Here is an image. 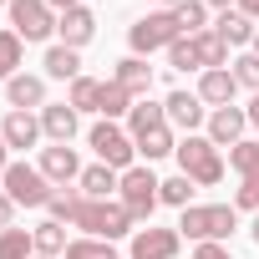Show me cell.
<instances>
[{"label":"cell","instance_id":"6da1fadb","mask_svg":"<svg viewBox=\"0 0 259 259\" xmlns=\"http://www.w3.org/2000/svg\"><path fill=\"white\" fill-rule=\"evenodd\" d=\"M51 219L56 224H76L87 239H122V234H133V213H127L122 203H112V198H87V193H51Z\"/></svg>","mask_w":259,"mask_h":259},{"label":"cell","instance_id":"7a4b0ae2","mask_svg":"<svg viewBox=\"0 0 259 259\" xmlns=\"http://www.w3.org/2000/svg\"><path fill=\"white\" fill-rule=\"evenodd\" d=\"M239 229V208L234 203H188L178 234H188L193 244H219Z\"/></svg>","mask_w":259,"mask_h":259},{"label":"cell","instance_id":"3957f363","mask_svg":"<svg viewBox=\"0 0 259 259\" xmlns=\"http://www.w3.org/2000/svg\"><path fill=\"white\" fill-rule=\"evenodd\" d=\"M178 168H183V178H193V183H203V188H213L219 178H224V158H219V148L208 143V138H183L178 143Z\"/></svg>","mask_w":259,"mask_h":259},{"label":"cell","instance_id":"277c9868","mask_svg":"<svg viewBox=\"0 0 259 259\" xmlns=\"http://www.w3.org/2000/svg\"><path fill=\"white\" fill-rule=\"evenodd\" d=\"M127 41H133V56H148V51H163V46L183 41V26H178V16H173V11H153V16L133 21Z\"/></svg>","mask_w":259,"mask_h":259},{"label":"cell","instance_id":"5b68a950","mask_svg":"<svg viewBox=\"0 0 259 259\" xmlns=\"http://www.w3.org/2000/svg\"><path fill=\"white\" fill-rule=\"evenodd\" d=\"M87 143H92V153H97L107 168H122V173L133 168V158H138V143L127 138L117 122H97L92 133H87Z\"/></svg>","mask_w":259,"mask_h":259},{"label":"cell","instance_id":"8992f818","mask_svg":"<svg viewBox=\"0 0 259 259\" xmlns=\"http://www.w3.org/2000/svg\"><path fill=\"white\" fill-rule=\"evenodd\" d=\"M229 168L244 178L239 183V193H234V208H254L259 213V143H234L229 148Z\"/></svg>","mask_w":259,"mask_h":259},{"label":"cell","instance_id":"52a82bcc","mask_svg":"<svg viewBox=\"0 0 259 259\" xmlns=\"http://www.w3.org/2000/svg\"><path fill=\"white\" fill-rule=\"evenodd\" d=\"M158 178H153V168H127L122 173V183H117V193H122V208L133 213V219H153V208H158Z\"/></svg>","mask_w":259,"mask_h":259},{"label":"cell","instance_id":"ba28073f","mask_svg":"<svg viewBox=\"0 0 259 259\" xmlns=\"http://www.w3.org/2000/svg\"><path fill=\"white\" fill-rule=\"evenodd\" d=\"M6 193H11V203H21V208H41V203H51V178L41 173V168H26V163H11L6 168Z\"/></svg>","mask_w":259,"mask_h":259},{"label":"cell","instance_id":"9c48e42d","mask_svg":"<svg viewBox=\"0 0 259 259\" xmlns=\"http://www.w3.org/2000/svg\"><path fill=\"white\" fill-rule=\"evenodd\" d=\"M11 31L21 41H46L56 31V16L46 0H11Z\"/></svg>","mask_w":259,"mask_h":259},{"label":"cell","instance_id":"30bf717a","mask_svg":"<svg viewBox=\"0 0 259 259\" xmlns=\"http://www.w3.org/2000/svg\"><path fill=\"white\" fill-rule=\"evenodd\" d=\"M244 127H249V112H244V107H213V117H208V143H213V148H234V143H244Z\"/></svg>","mask_w":259,"mask_h":259},{"label":"cell","instance_id":"8fae6325","mask_svg":"<svg viewBox=\"0 0 259 259\" xmlns=\"http://www.w3.org/2000/svg\"><path fill=\"white\" fill-rule=\"evenodd\" d=\"M56 36H61V46L81 51V46L97 36V16H92L87 6H71V11H61V21H56Z\"/></svg>","mask_w":259,"mask_h":259},{"label":"cell","instance_id":"7c38bea8","mask_svg":"<svg viewBox=\"0 0 259 259\" xmlns=\"http://www.w3.org/2000/svg\"><path fill=\"white\" fill-rule=\"evenodd\" d=\"M178 229H138L133 234V259H173L178 254Z\"/></svg>","mask_w":259,"mask_h":259},{"label":"cell","instance_id":"4fadbf2b","mask_svg":"<svg viewBox=\"0 0 259 259\" xmlns=\"http://www.w3.org/2000/svg\"><path fill=\"white\" fill-rule=\"evenodd\" d=\"M41 173H46L51 183H71V178H81V158H76V148H71V143L41 148Z\"/></svg>","mask_w":259,"mask_h":259},{"label":"cell","instance_id":"5bb4252c","mask_svg":"<svg viewBox=\"0 0 259 259\" xmlns=\"http://www.w3.org/2000/svg\"><path fill=\"white\" fill-rule=\"evenodd\" d=\"M163 112H168V122H173V127H183V133L193 138V127L203 122V97H198V92H168Z\"/></svg>","mask_w":259,"mask_h":259},{"label":"cell","instance_id":"9a60e30c","mask_svg":"<svg viewBox=\"0 0 259 259\" xmlns=\"http://www.w3.org/2000/svg\"><path fill=\"white\" fill-rule=\"evenodd\" d=\"M41 133L51 143H71L76 138V107L71 102H46L41 107Z\"/></svg>","mask_w":259,"mask_h":259},{"label":"cell","instance_id":"2e32d148","mask_svg":"<svg viewBox=\"0 0 259 259\" xmlns=\"http://www.w3.org/2000/svg\"><path fill=\"white\" fill-rule=\"evenodd\" d=\"M0 138H6V148H36V138H41V117L11 112L6 122H0Z\"/></svg>","mask_w":259,"mask_h":259},{"label":"cell","instance_id":"e0dca14e","mask_svg":"<svg viewBox=\"0 0 259 259\" xmlns=\"http://www.w3.org/2000/svg\"><path fill=\"white\" fill-rule=\"evenodd\" d=\"M254 31H259V26H254L244 11H219V21H213V36H219L224 46H249Z\"/></svg>","mask_w":259,"mask_h":259},{"label":"cell","instance_id":"ac0fdd59","mask_svg":"<svg viewBox=\"0 0 259 259\" xmlns=\"http://www.w3.org/2000/svg\"><path fill=\"white\" fill-rule=\"evenodd\" d=\"M6 102H11V112L46 107V81H41V76H11V81H6Z\"/></svg>","mask_w":259,"mask_h":259},{"label":"cell","instance_id":"d6986e66","mask_svg":"<svg viewBox=\"0 0 259 259\" xmlns=\"http://www.w3.org/2000/svg\"><path fill=\"white\" fill-rule=\"evenodd\" d=\"M234 87H239V81H234V71H229V66H219V71H203V76H198V97H203L208 107H229V102H234Z\"/></svg>","mask_w":259,"mask_h":259},{"label":"cell","instance_id":"ffe728a7","mask_svg":"<svg viewBox=\"0 0 259 259\" xmlns=\"http://www.w3.org/2000/svg\"><path fill=\"white\" fill-rule=\"evenodd\" d=\"M117 87H127V92H133V97H143L148 87H153V66L143 61V56H122L117 61V76H112Z\"/></svg>","mask_w":259,"mask_h":259},{"label":"cell","instance_id":"44dd1931","mask_svg":"<svg viewBox=\"0 0 259 259\" xmlns=\"http://www.w3.org/2000/svg\"><path fill=\"white\" fill-rule=\"evenodd\" d=\"M193 51H198V71H219V66H229V46H224L213 31H198V36H193Z\"/></svg>","mask_w":259,"mask_h":259},{"label":"cell","instance_id":"7402d4cb","mask_svg":"<svg viewBox=\"0 0 259 259\" xmlns=\"http://www.w3.org/2000/svg\"><path fill=\"white\" fill-rule=\"evenodd\" d=\"M41 66H46V76H56V81H76V76H81V56H76L71 46H51Z\"/></svg>","mask_w":259,"mask_h":259},{"label":"cell","instance_id":"603a6c76","mask_svg":"<svg viewBox=\"0 0 259 259\" xmlns=\"http://www.w3.org/2000/svg\"><path fill=\"white\" fill-rule=\"evenodd\" d=\"M76 183H81V193H87V198H107V193H112L122 178H117V168L92 163V168H81V178H76Z\"/></svg>","mask_w":259,"mask_h":259},{"label":"cell","instance_id":"cb8c5ba5","mask_svg":"<svg viewBox=\"0 0 259 259\" xmlns=\"http://www.w3.org/2000/svg\"><path fill=\"white\" fill-rule=\"evenodd\" d=\"M31 244H36V254H46V259H56V254H66V229L51 219V224H36L31 229Z\"/></svg>","mask_w":259,"mask_h":259},{"label":"cell","instance_id":"d4e9b609","mask_svg":"<svg viewBox=\"0 0 259 259\" xmlns=\"http://www.w3.org/2000/svg\"><path fill=\"white\" fill-rule=\"evenodd\" d=\"M127 127H133V138L153 133V127H168V112L153 107V102H133V112H127Z\"/></svg>","mask_w":259,"mask_h":259},{"label":"cell","instance_id":"484cf974","mask_svg":"<svg viewBox=\"0 0 259 259\" xmlns=\"http://www.w3.org/2000/svg\"><path fill=\"white\" fill-rule=\"evenodd\" d=\"M138 143V153L153 163V158H168V153H178V143H173V133L168 127H153V133H143V138H133Z\"/></svg>","mask_w":259,"mask_h":259},{"label":"cell","instance_id":"4316f807","mask_svg":"<svg viewBox=\"0 0 259 259\" xmlns=\"http://www.w3.org/2000/svg\"><path fill=\"white\" fill-rule=\"evenodd\" d=\"M71 107L76 112H102V81L97 76H76L71 81Z\"/></svg>","mask_w":259,"mask_h":259},{"label":"cell","instance_id":"83f0119b","mask_svg":"<svg viewBox=\"0 0 259 259\" xmlns=\"http://www.w3.org/2000/svg\"><path fill=\"white\" fill-rule=\"evenodd\" d=\"M127 112H133V92L117 87V81H102V117L112 122V117H127Z\"/></svg>","mask_w":259,"mask_h":259},{"label":"cell","instance_id":"f1b7e54d","mask_svg":"<svg viewBox=\"0 0 259 259\" xmlns=\"http://www.w3.org/2000/svg\"><path fill=\"white\" fill-rule=\"evenodd\" d=\"M36 244H31V229H6L0 234V259H31Z\"/></svg>","mask_w":259,"mask_h":259},{"label":"cell","instance_id":"f546056e","mask_svg":"<svg viewBox=\"0 0 259 259\" xmlns=\"http://www.w3.org/2000/svg\"><path fill=\"white\" fill-rule=\"evenodd\" d=\"M66 259H117V249L107 239H71L66 244Z\"/></svg>","mask_w":259,"mask_h":259},{"label":"cell","instance_id":"4dcf8cb0","mask_svg":"<svg viewBox=\"0 0 259 259\" xmlns=\"http://www.w3.org/2000/svg\"><path fill=\"white\" fill-rule=\"evenodd\" d=\"M188 198H193V178H168L163 188H158V203H173V208H188Z\"/></svg>","mask_w":259,"mask_h":259},{"label":"cell","instance_id":"1f68e13d","mask_svg":"<svg viewBox=\"0 0 259 259\" xmlns=\"http://www.w3.org/2000/svg\"><path fill=\"white\" fill-rule=\"evenodd\" d=\"M16 66H21V36L16 31H0V76H16Z\"/></svg>","mask_w":259,"mask_h":259},{"label":"cell","instance_id":"d6a6232c","mask_svg":"<svg viewBox=\"0 0 259 259\" xmlns=\"http://www.w3.org/2000/svg\"><path fill=\"white\" fill-rule=\"evenodd\" d=\"M173 16H178L183 36H198V31H203V16H208V6H203V0H183V6H178Z\"/></svg>","mask_w":259,"mask_h":259},{"label":"cell","instance_id":"836d02e7","mask_svg":"<svg viewBox=\"0 0 259 259\" xmlns=\"http://www.w3.org/2000/svg\"><path fill=\"white\" fill-rule=\"evenodd\" d=\"M168 66H173V71H198V51H193V36H183V41H173V46H168Z\"/></svg>","mask_w":259,"mask_h":259},{"label":"cell","instance_id":"e575fe53","mask_svg":"<svg viewBox=\"0 0 259 259\" xmlns=\"http://www.w3.org/2000/svg\"><path fill=\"white\" fill-rule=\"evenodd\" d=\"M234 81H239V87H254V92H259V56H254V51L234 61Z\"/></svg>","mask_w":259,"mask_h":259},{"label":"cell","instance_id":"d590c367","mask_svg":"<svg viewBox=\"0 0 259 259\" xmlns=\"http://www.w3.org/2000/svg\"><path fill=\"white\" fill-rule=\"evenodd\" d=\"M193 259H234V254H229L224 244H198V249H193Z\"/></svg>","mask_w":259,"mask_h":259},{"label":"cell","instance_id":"8d00e7d4","mask_svg":"<svg viewBox=\"0 0 259 259\" xmlns=\"http://www.w3.org/2000/svg\"><path fill=\"white\" fill-rule=\"evenodd\" d=\"M11 213H16V203H11V193H0V234L11 229Z\"/></svg>","mask_w":259,"mask_h":259},{"label":"cell","instance_id":"74e56055","mask_svg":"<svg viewBox=\"0 0 259 259\" xmlns=\"http://www.w3.org/2000/svg\"><path fill=\"white\" fill-rule=\"evenodd\" d=\"M244 112H249V127H254V133H259V92H254V102H249Z\"/></svg>","mask_w":259,"mask_h":259},{"label":"cell","instance_id":"f35d334b","mask_svg":"<svg viewBox=\"0 0 259 259\" xmlns=\"http://www.w3.org/2000/svg\"><path fill=\"white\" fill-rule=\"evenodd\" d=\"M234 6H239V11H244V16H249V21H254V16H259V0H234Z\"/></svg>","mask_w":259,"mask_h":259},{"label":"cell","instance_id":"ab89813d","mask_svg":"<svg viewBox=\"0 0 259 259\" xmlns=\"http://www.w3.org/2000/svg\"><path fill=\"white\" fill-rule=\"evenodd\" d=\"M11 148H6V138H0V178H6V168H11V158H6Z\"/></svg>","mask_w":259,"mask_h":259},{"label":"cell","instance_id":"60d3db41","mask_svg":"<svg viewBox=\"0 0 259 259\" xmlns=\"http://www.w3.org/2000/svg\"><path fill=\"white\" fill-rule=\"evenodd\" d=\"M203 6H219V11H229V6H234V0H203Z\"/></svg>","mask_w":259,"mask_h":259},{"label":"cell","instance_id":"b9f144b4","mask_svg":"<svg viewBox=\"0 0 259 259\" xmlns=\"http://www.w3.org/2000/svg\"><path fill=\"white\" fill-rule=\"evenodd\" d=\"M249 234H254V244H259V213H254V229H249Z\"/></svg>","mask_w":259,"mask_h":259},{"label":"cell","instance_id":"7bdbcfd3","mask_svg":"<svg viewBox=\"0 0 259 259\" xmlns=\"http://www.w3.org/2000/svg\"><path fill=\"white\" fill-rule=\"evenodd\" d=\"M163 6H168V11H178V6H183V0H163Z\"/></svg>","mask_w":259,"mask_h":259},{"label":"cell","instance_id":"ee69618b","mask_svg":"<svg viewBox=\"0 0 259 259\" xmlns=\"http://www.w3.org/2000/svg\"><path fill=\"white\" fill-rule=\"evenodd\" d=\"M254 56H259V31H254Z\"/></svg>","mask_w":259,"mask_h":259},{"label":"cell","instance_id":"f6af8a7d","mask_svg":"<svg viewBox=\"0 0 259 259\" xmlns=\"http://www.w3.org/2000/svg\"><path fill=\"white\" fill-rule=\"evenodd\" d=\"M31 259H46V254H31Z\"/></svg>","mask_w":259,"mask_h":259},{"label":"cell","instance_id":"bcb514c9","mask_svg":"<svg viewBox=\"0 0 259 259\" xmlns=\"http://www.w3.org/2000/svg\"><path fill=\"white\" fill-rule=\"evenodd\" d=\"M0 6H11V0H0Z\"/></svg>","mask_w":259,"mask_h":259}]
</instances>
